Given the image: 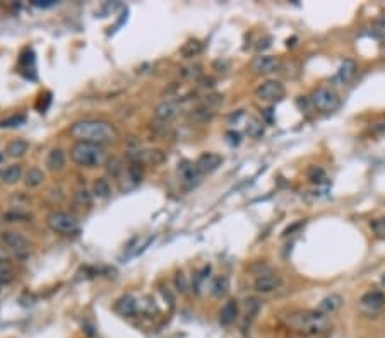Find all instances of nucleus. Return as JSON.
Masks as SVG:
<instances>
[{
    "label": "nucleus",
    "mask_w": 385,
    "mask_h": 338,
    "mask_svg": "<svg viewBox=\"0 0 385 338\" xmlns=\"http://www.w3.org/2000/svg\"><path fill=\"white\" fill-rule=\"evenodd\" d=\"M33 6L35 7H40V9H48V7H53L55 6V0H33Z\"/></svg>",
    "instance_id": "473e14b6"
},
{
    "label": "nucleus",
    "mask_w": 385,
    "mask_h": 338,
    "mask_svg": "<svg viewBox=\"0 0 385 338\" xmlns=\"http://www.w3.org/2000/svg\"><path fill=\"white\" fill-rule=\"evenodd\" d=\"M2 241L9 248V251H11L17 259H21V262L29 256V243L21 232H17V231L2 232Z\"/></svg>",
    "instance_id": "423d86ee"
},
{
    "label": "nucleus",
    "mask_w": 385,
    "mask_h": 338,
    "mask_svg": "<svg viewBox=\"0 0 385 338\" xmlns=\"http://www.w3.org/2000/svg\"><path fill=\"white\" fill-rule=\"evenodd\" d=\"M43 181H45V173L38 168H31L24 174V185H26L28 188H38Z\"/></svg>",
    "instance_id": "4be33fe9"
},
{
    "label": "nucleus",
    "mask_w": 385,
    "mask_h": 338,
    "mask_svg": "<svg viewBox=\"0 0 385 338\" xmlns=\"http://www.w3.org/2000/svg\"><path fill=\"white\" fill-rule=\"evenodd\" d=\"M46 169L48 171H60L63 169V166H65V152L60 149V147H55V149H52L50 152L46 155Z\"/></svg>",
    "instance_id": "a211bd4d"
},
{
    "label": "nucleus",
    "mask_w": 385,
    "mask_h": 338,
    "mask_svg": "<svg viewBox=\"0 0 385 338\" xmlns=\"http://www.w3.org/2000/svg\"><path fill=\"white\" fill-rule=\"evenodd\" d=\"M46 224L53 232L63 234V236L79 231V220L69 212H52L46 217Z\"/></svg>",
    "instance_id": "20e7f679"
},
{
    "label": "nucleus",
    "mask_w": 385,
    "mask_h": 338,
    "mask_svg": "<svg viewBox=\"0 0 385 338\" xmlns=\"http://www.w3.org/2000/svg\"><path fill=\"white\" fill-rule=\"evenodd\" d=\"M0 280L2 282H11L12 280V272L7 267H0Z\"/></svg>",
    "instance_id": "72a5a7b5"
},
{
    "label": "nucleus",
    "mask_w": 385,
    "mask_h": 338,
    "mask_svg": "<svg viewBox=\"0 0 385 338\" xmlns=\"http://www.w3.org/2000/svg\"><path fill=\"white\" fill-rule=\"evenodd\" d=\"M382 283H383V285H385V273H383V275H382Z\"/></svg>",
    "instance_id": "58836bf2"
},
{
    "label": "nucleus",
    "mask_w": 385,
    "mask_h": 338,
    "mask_svg": "<svg viewBox=\"0 0 385 338\" xmlns=\"http://www.w3.org/2000/svg\"><path fill=\"white\" fill-rule=\"evenodd\" d=\"M310 101L317 110L322 113H332L341 105L339 94L334 89H330V87H319V89H315L311 92Z\"/></svg>",
    "instance_id": "39448f33"
},
{
    "label": "nucleus",
    "mask_w": 385,
    "mask_h": 338,
    "mask_svg": "<svg viewBox=\"0 0 385 338\" xmlns=\"http://www.w3.org/2000/svg\"><path fill=\"white\" fill-rule=\"evenodd\" d=\"M202 51V43L197 40H188L185 45L180 48V55L183 58H194Z\"/></svg>",
    "instance_id": "b1692460"
},
{
    "label": "nucleus",
    "mask_w": 385,
    "mask_h": 338,
    "mask_svg": "<svg viewBox=\"0 0 385 338\" xmlns=\"http://www.w3.org/2000/svg\"><path fill=\"white\" fill-rule=\"evenodd\" d=\"M236 318H238V302L235 299H230L221 307V311H219V323L223 326H230L231 323H235Z\"/></svg>",
    "instance_id": "dca6fc26"
},
{
    "label": "nucleus",
    "mask_w": 385,
    "mask_h": 338,
    "mask_svg": "<svg viewBox=\"0 0 385 338\" xmlns=\"http://www.w3.org/2000/svg\"><path fill=\"white\" fill-rule=\"evenodd\" d=\"M115 309L120 313L122 316H134L137 313V301L132 296H122L115 304Z\"/></svg>",
    "instance_id": "6ab92c4d"
},
{
    "label": "nucleus",
    "mask_w": 385,
    "mask_h": 338,
    "mask_svg": "<svg viewBox=\"0 0 385 338\" xmlns=\"http://www.w3.org/2000/svg\"><path fill=\"white\" fill-rule=\"evenodd\" d=\"M92 193H94V197H98V198H108L111 193L108 179H105V178L96 179L94 183H92Z\"/></svg>",
    "instance_id": "a878e982"
},
{
    "label": "nucleus",
    "mask_w": 385,
    "mask_h": 338,
    "mask_svg": "<svg viewBox=\"0 0 385 338\" xmlns=\"http://www.w3.org/2000/svg\"><path fill=\"white\" fill-rule=\"evenodd\" d=\"M183 77H188V79H197L201 75V67H187L182 70Z\"/></svg>",
    "instance_id": "2f4dec72"
},
{
    "label": "nucleus",
    "mask_w": 385,
    "mask_h": 338,
    "mask_svg": "<svg viewBox=\"0 0 385 338\" xmlns=\"http://www.w3.org/2000/svg\"><path fill=\"white\" fill-rule=\"evenodd\" d=\"M341 306H343V297H341L339 294H330V296L324 297L322 301L319 302L317 311L327 316V315H334V313L338 311Z\"/></svg>",
    "instance_id": "f3484780"
},
{
    "label": "nucleus",
    "mask_w": 385,
    "mask_h": 338,
    "mask_svg": "<svg viewBox=\"0 0 385 338\" xmlns=\"http://www.w3.org/2000/svg\"><path fill=\"white\" fill-rule=\"evenodd\" d=\"M247 135L252 139H260L264 135V123L255 116H250L247 121Z\"/></svg>",
    "instance_id": "393cba45"
},
{
    "label": "nucleus",
    "mask_w": 385,
    "mask_h": 338,
    "mask_svg": "<svg viewBox=\"0 0 385 338\" xmlns=\"http://www.w3.org/2000/svg\"><path fill=\"white\" fill-rule=\"evenodd\" d=\"M259 309V301H255V299H248L247 301V313H255Z\"/></svg>",
    "instance_id": "e433bc0d"
},
{
    "label": "nucleus",
    "mask_w": 385,
    "mask_h": 338,
    "mask_svg": "<svg viewBox=\"0 0 385 338\" xmlns=\"http://www.w3.org/2000/svg\"><path fill=\"white\" fill-rule=\"evenodd\" d=\"M190 118L194 121H197V123H207L209 120H212V111L209 110V108H197V110H194L190 113Z\"/></svg>",
    "instance_id": "bb28decb"
},
{
    "label": "nucleus",
    "mask_w": 385,
    "mask_h": 338,
    "mask_svg": "<svg viewBox=\"0 0 385 338\" xmlns=\"http://www.w3.org/2000/svg\"><path fill=\"white\" fill-rule=\"evenodd\" d=\"M74 200L77 205H91V193L87 190H77L74 193Z\"/></svg>",
    "instance_id": "c756f323"
},
{
    "label": "nucleus",
    "mask_w": 385,
    "mask_h": 338,
    "mask_svg": "<svg viewBox=\"0 0 385 338\" xmlns=\"http://www.w3.org/2000/svg\"><path fill=\"white\" fill-rule=\"evenodd\" d=\"M175 287H177V291L180 294L188 292V282H187V277H185L183 272H178L177 275H175Z\"/></svg>",
    "instance_id": "cd10ccee"
},
{
    "label": "nucleus",
    "mask_w": 385,
    "mask_h": 338,
    "mask_svg": "<svg viewBox=\"0 0 385 338\" xmlns=\"http://www.w3.org/2000/svg\"><path fill=\"white\" fill-rule=\"evenodd\" d=\"M28 149H29V144H28L26 140L16 139V140L9 142L6 152H7L9 158H22V155L28 152Z\"/></svg>",
    "instance_id": "412c9836"
},
{
    "label": "nucleus",
    "mask_w": 385,
    "mask_h": 338,
    "mask_svg": "<svg viewBox=\"0 0 385 338\" xmlns=\"http://www.w3.org/2000/svg\"><path fill=\"white\" fill-rule=\"evenodd\" d=\"M372 33L375 38H380V40H385V17L377 19L372 26Z\"/></svg>",
    "instance_id": "c85d7f7f"
},
{
    "label": "nucleus",
    "mask_w": 385,
    "mask_h": 338,
    "mask_svg": "<svg viewBox=\"0 0 385 338\" xmlns=\"http://www.w3.org/2000/svg\"><path fill=\"white\" fill-rule=\"evenodd\" d=\"M9 262V254L6 253V249L0 248V267H6Z\"/></svg>",
    "instance_id": "4c0bfd02"
},
{
    "label": "nucleus",
    "mask_w": 385,
    "mask_h": 338,
    "mask_svg": "<svg viewBox=\"0 0 385 338\" xmlns=\"http://www.w3.org/2000/svg\"><path fill=\"white\" fill-rule=\"evenodd\" d=\"M22 178V168L19 164H12L2 173V181L6 185H14Z\"/></svg>",
    "instance_id": "5701e85b"
},
{
    "label": "nucleus",
    "mask_w": 385,
    "mask_h": 338,
    "mask_svg": "<svg viewBox=\"0 0 385 338\" xmlns=\"http://www.w3.org/2000/svg\"><path fill=\"white\" fill-rule=\"evenodd\" d=\"M129 159L135 164H148V166H158L166 161L163 150L159 149H142V150H132L129 154Z\"/></svg>",
    "instance_id": "1a4fd4ad"
},
{
    "label": "nucleus",
    "mask_w": 385,
    "mask_h": 338,
    "mask_svg": "<svg viewBox=\"0 0 385 338\" xmlns=\"http://www.w3.org/2000/svg\"><path fill=\"white\" fill-rule=\"evenodd\" d=\"M178 174H180V181H182V185L187 190L197 186L199 181H201V173H199V169L196 168V164L187 163V161H183V163L180 164Z\"/></svg>",
    "instance_id": "9d476101"
},
{
    "label": "nucleus",
    "mask_w": 385,
    "mask_h": 338,
    "mask_svg": "<svg viewBox=\"0 0 385 338\" xmlns=\"http://www.w3.org/2000/svg\"><path fill=\"white\" fill-rule=\"evenodd\" d=\"M180 110H182V105H180L178 101L168 99V101L159 102V105L156 106L154 116H156V118H158L159 121H170V120H173L175 116L178 115Z\"/></svg>",
    "instance_id": "ddd939ff"
},
{
    "label": "nucleus",
    "mask_w": 385,
    "mask_h": 338,
    "mask_svg": "<svg viewBox=\"0 0 385 338\" xmlns=\"http://www.w3.org/2000/svg\"><path fill=\"white\" fill-rule=\"evenodd\" d=\"M320 178H324V171L322 169H311L310 171V179L314 181V183H320Z\"/></svg>",
    "instance_id": "c9c22d12"
},
{
    "label": "nucleus",
    "mask_w": 385,
    "mask_h": 338,
    "mask_svg": "<svg viewBox=\"0 0 385 338\" xmlns=\"http://www.w3.org/2000/svg\"><path fill=\"white\" fill-rule=\"evenodd\" d=\"M223 164V158L216 152H204L196 161V168L201 174H211Z\"/></svg>",
    "instance_id": "9b49d317"
},
{
    "label": "nucleus",
    "mask_w": 385,
    "mask_h": 338,
    "mask_svg": "<svg viewBox=\"0 0 385 338\" xmlns=\"http://www.w3.org/2000/svg\"><path fill=\"white\" fill-rule=\"evenodd\" d=\"M209 291H211L212 297H216V299L224 297L228 292H230V280H228V277L226 275L216 277L211 282V289H209Z\"/></svg>",
    "instance_id": "aec40b11"
},
{
    "label": "nucleus",
    "mask_w": 385,
    "mask_h": 338,
    "mask_svg": "<svg viewBox=\"0 0 385 338\" xmlns=\"http://www.w3.org/2000/svg\"><path fill=\"white\" fill-rule=\"evenodd\" d=\"M362 306L368 311H380L385 306V294L380 291H370L362 297Z\"/></svg>",
    "instance_id": "4468645a"
},
{
    "label": "nucleus",
    "mask_w": 385,
    "mask_h": 338,
    "mask_svg": "<svg viewBox=\"0 0 385 338\" xmlns=\"http://www.w3.org/2000/svg\"><path fill=\"white\" fill-rule=\"evenodd\" d=\"M284 94H286L284 86L277 81H266L255 89V96L259 97L260 101H266V102L281 101L282 97H284Z\"/></svg>",
    "instance_id": "0eeeda50"
},
{
    "label": "nucleus",
    "mask_w": 385,
    "mask_h": 338,
    "mask_svg": "<svg viewBox=\"0 0 385 338\" xmlns=\"http://www.w3.org/2000/svg\"><path fill=\"white\" fill-rule=\"evenodd\" d=\"M226 139H228V144H230V145H238V144H240V134H236V132H228Z\"/></svg>",
    "instance_id": "f704fd0d"
},
{
    "label": "nucleus",
    "mask_w": 385,
    "mask_h": 338,
    "mask_svg": "<svg viewBox=\"0 0 385 338\" xmlns=\"http://www.w3.org/2000/svg\"><path fill=\"white\" fill-rule=\"evenodd\" d=\"M281 68V58L274 55H259L250 63V70L257 75H269Z\"/></svg>",
    "instance_id": "6e6552de"
},
{
    "label": "nucleus",
    "mask_w": 385,
    "mask_h": 338,
    "mask_svg": "<svg viewBox=\"0 0 385 338\" xmlns=\"http://www.w3.org/2000/svg\"><path fill=\"white\" fill-rule=\"evenodd\" d=\"M281 320L287 326L295 328V330L305 331V333H320L329 326L327 316L319 311H290L281 316Z\"/></svg>",
    "instance_id": "f03ea898"
},
{
    "label": "nucleus",
    "mask_w": 385,
    "mask_h": 338,
    "mask_svg": "<svg viewBox=\"0 0 385 338\" xmlns=\"http://www.w3.org/2000/svg\"><path fill=\"white\" fill-rule=\"evenodd\" d=\"M372 229L377 236L383 238L385 236V219H375L372 220Z\"/></svg>",
    "instance_id": "7c9ffc66"
},
{
    "label": "nucleus",
    "mask_w": 385,
    "mask_h": 338,
    "mask_svg": "<svg viewBox=\"0 0 385 338\" xmlns=\"http://www.w3.org/2000/svg\"><path fill=\"white\" fill-rule=\"evenodd\" d=\"M70 135L77 142L105 145L118 139V132L111 123L103 120H81L70 126Z\"/></svg>",
    "instance_id": "f257e3e1"
},
{
    "label": "nucleus",
    "mask_w": 385,
    "mask_h": 338,
    "mask_svg": "<svg viewBox=\"0 0 385 338\" xmlns=\"http://www.w3.org/2000/svg\"><path fill=\"white\" fill-rule=\"evenodd\" d=\"M354 73H356V63L354 60H344L341 63L338 73H335V77L332 79V82H338V84H348V82L353 79Z\"/></svg>",
    "instance_id": "2eb2a0df"
},
{
    "label": "nucleus",
    "mask_w": 385,
    "mask_h": 338,
    "mask_svg": "<svg viewBox=\"0 0 385 338\" xmlns=\"http://www.w3.org/2000/svg\"><path fill=\"white\" fill-rule=\"evenodd\" d=\"M281 285H282V278L277 275V273H267V275L255 278L253 289H255V292H259V294H272Z\"/></svg>",
    "instance_id": "f8f14e48"
},
{
    "label": "nucleus",
    "mask_w": 385,
    "mask_h": 338,
    "mask_svg": "<svg viewBox=\"0 0 385 338\" xmlns=\"http://www.w3.org/2000/svg\"><path fill=\"white\" fill-rule=\"evenodd\" d=\"M70 159L81 168H98L106 161V150L103 145L77 142L70 149Z\"/></svg>",
    "instance_id": "7ed1b4c3"
}]
</instances>
